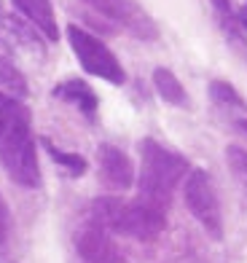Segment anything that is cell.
<instances>
[{
  "label": "cell",
  "mask_w": 247,
  "mask_h": 263,
  "mask_svg": "<svg viewBox=\"0 0 247 263\" xmlns=\"http://www.w3.org/2000/svg\"><path fill=\"white\" fill-rule=\"evenodd\" d=\"M183 199H185L188 212L202 223V229L213 239H223V215H220L213 180H210V172L204 170L188 172L185 183H183Z\"/></svg>",
  "instance_id": "5"
},
{
  "label": "cell",
  "mask_w": 247,
  "mask_h": 263,
  "mask_svg": "<svg viewBox=\"0 0 247 263\" xmlns=\"http://www.w3.org/2000/svg\"><path fill=\"white\" fill-rule=\"evenodd\" d=\"M237 30L242 35H247V3L242 8H237Z\"/></svg>",
  "instance_id": "18"
},
{
  "label": "cell",
  "mask_w": 247,
  "mask_h": 263,
  "mask_svg": "<svg viewBox=\"0 0 247 263\" xmlns=\"http://www.w3.org/2000/svg\"><path fill=\"white\" fill-rule=\"evenodd\" d=\"M91 223L102 226L105 231L121 234L137 242H154L167 226V212L145 204V201H124L116 196H100L91 204Z\"/></svg>",
  "instance_id": "3"
},
{
  "label": "cell",
  "mask_w": 247,
  "mask_h": 263,
  "mask_svg": "<svg viewBox=\"0 0 247 263\" xmlns=\"http://www.w3.org/2000/svg\"><path fill=\"white\" fill-rule=\"evenodd\" d=\"M154 86L159 91V97L164 102H169L172 107H188V105H191L185 86H183L180 78L175 76L169 67H156L154 70Z\"/></svg>",
  "instance_id": "11"
},
{
  "label": "cell",
  "mask_w": 247,
  "mask_h": 263,
  "mask_svg": "<svg viewBox=\"0 0 247 263\" xmlns=\"http://www.w3.org/2000/svg\"><path fill=\"white\" fill-rule=\"evenodd\" d=\"M11 6L25 19H30L46 41H51V43L60 41V25H56L51 0H11Z\"/></svg>",
  "instance_id": "10"
},
{
  "label": "cell",
  "mask_w": 247,
  "mask_h": 263,
  "mask_svg": "<svg viewBox=\"0 0 247 263\" xmlns=\"http://www.w3.org/2000/svg\"><path fill=\"white\" fill-rule=\"evenodd\" d=\"M75 253L84 263H126L121 250L113 245L110 231H105L97 223L81 226L75 234Z\"/></svg>",
  "instance_id": "7"
},
{
  "label": "cell",
  "mask_w": 247,
  "mask_h": 263,
  "mask_svg": "<svg viewBox=\"0 0 247 263\" xmlns=\"http://www.w3.org/2000/svg\"><path fill=\"white\" fill-rule=\"evenodd\" d=\"M239 129H242V132H247V118H242V121H239Z\"/></svg>",
  "instance_id": "19"
},
{
  "label": "cell",
  "mask_w": 247,
  "mask_h": 263,
  "mask_svg": "<svg viewBox=\"0 0 247 263\" xmlns=\"http://www.w3.org/2000/svg\"><path fill=\"white\" fill-rule=\"evenodd\" d=\"M41 145H43V151L51 156V161H54L56 166H62V170H65L70 177H81V175H86V159L81 156V153L60 151V148H56L49 137H43V140H41Z\"/></svg>",
  "instance_id": "13"
},
{
  "label": "cell",
  "mask_w": 247,
  "mask_h": 263,
  "mask_svg": "<svg viewBox=\"0 0 247 263\" xmlns=\"http://www.w3.org/2000/svg\"><path fill=\"white\" fill-rule=\"evenodd\" d=\"M0 166L22 188L41 185L30 107L8 94H0Z\"/></svg>",
  "instance_id": "1"
},
{
  "label": "cell",
  "mask_w": 247,
  "mask_h": 263,
  "mask_svg": "<svg viewBox=\"0 0 247 263\" xmlns=\"http://www.w3.org/2000/svg\"><path fill=\"white\" fill-rule=\"evenodd\" d=\"M81 3H86L89 8H94L105 19L116 22L119 27L132 32L140 41H156L159 38V25L137 0H81Z\"/></svg>",
  "instance_id": "6"
},
{
  "label": "cell",
  "mask_w": 247,
  "mask_h": 263,
  "mask_svg": "<svg viewBox=\"0 0 247 263\" xmlns=\"http://www.w3.org/2000/svg\"><path fill=\"white\" fill-rule=\"evenodd\" d=\"M97 172L100 180L113 191H129L135 185V166L132 159L116 145H100L97 148Z\"/></svg>",
  "instance_id": "8"
},
{
  "label": "cell",
  "mask_w": 247,
  "mask_h": 263,
  "mask_svg": "<svg viewBox=\"0 0 247 263\" xmlns=\"http://www.w3.org/2000/svg\"><path fill=\"white\" fill-rule=\"evenodd\" d=\"M8 234H11V212H8V204L0 196V245L8 242Z\"/></svg>",
  "instance_id": "17"
},
{
  "label": "cell",
  "mask_w": 247,
  "mask_h": 263,
  "mask_svg": "<svg viewBox=\"0 0 247 263\" xmlns=\"http://www.w3.org/2000/svg\"><path fill=\"white\" fill-rule=\"evenodd\" d=\"M210 97H213V102H218L223 107H239V110H247V102L242 100V94L234 89L229 81H210Z\"/></svg>",
  "instance_id": "14"
},
{
  "label": "cell",
  "mask_w": 247,
  "mask_h": 263,
  "mask_svg": "<svg viewBox=\"0 0 247 263\" xmlns=\"http://www.w3.org/2000/svg\"><path fill=\"white\" fill-rule=\"evenodd\" d=\"M191 166L188 159L164 148L154 137L140 142V177H137V199L145 204L167 212L172 204V194L185 180Z\"/></svg>",
  "instance_id": "2"
},
{
  "label": "cell",
  "mask_w": 247,
  "mask_h": 263,
  "mask_svg": "<svg viewBox=\"0 0 247 263\" xmlns=\"http://www.w3.org/2000/svg\"><path fill=\"white\" fill-rule=\"evenodd\" d=\"M67 43H70V49H73L78 65L84 67L89 76L102 78L108 83H116V86H121L126 81L121 62L116 59V54L97 38V35H91L89 30L78 27V25H67Z\"/></svg>",
  "instance_id": "4"
},
{
  "label": "cell",
  "mask_w": 247,
  "mask_h": 263,
  "mask_svg": "<svg viewBox=\"0 0 247 263\" xmlns=\"http://www.w3.org/2000/svg\"><path fill=\"white\" fill-rule=\"evenodd\" d=\"M226 156H229V166L231 172L242 180V185L247 188V151L239 145H229L226 148Z\"/></svg>",
  "instance_id": "16"
},
{
  "label": "cell",
  "mask_w": 247,
  "mask_h": 263,
  "mask_svg": "<svg viewBox=\"0 0 247 263\" xmlns=\"http://www.w3.org/2000/svg\"><path fill=\"white\" fill-rule=\"evenodd\" d=\"M210 3H213L223 30H226L231 38H244V35L237 30V8H234V0H210Z\"/></svg>",
  "instance_id": "15"
},
{
  "label": "cell",
  "mask_w": 247,
  "mask_h": 263,
  "mask_svg": "<svg viewBox=\"0 0 247 263\" xmlns=\"http://www.w3.org/2000/svg\"><path fill=\"white\" fill-rule=\"evenodd\" d=\"M54 97L56 100H62V102H70V105H75L81 116L89 118V121H94L97 118V107H100V100H97V94H94V89L89 86L86 81H81V78H67V81H60L54 86Z\"/></svg>",
  "instance_id": "9"
},
{
  "label": "cell",
  "mask_w": 247,
  "mask_h": 263,
  "mask_svg": "<svg viewBox=\"0 0 247 263\" xmlns=\"http://www.w3.org/2000/svg\"><path fill=\"white\" fill-rule=\"evenodd\" d=\"M0 94H8V97L16 100H25L30 94L27 78L22 76V70L8 57H0Z\"/></svg>",
  "instance_id": "12"
}]
</instances>
